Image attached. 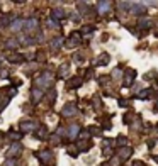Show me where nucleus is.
Instances as JSON below:
<instances>
[{"label": "nucleus", "mask_w": 158, "mask_h": 166, "mask_svg": "<svg viewBox=\"0 0 158 166\" xmlns=\"http://www.w3.org/2000/svg\"><path fill=\"white\" fill-rule=\"evenodd\" d=\"M36 83H38L41 88H48V86L53 83V75L49 73V71H44V73H43L38 80H36Z\"/></svg>", "instance_id": "nucleus-1"}, {"label": "nucleus", "mask_w": 158, "mask_h": 166, "mask_svg": "<svg viewBox=\"0 0 158 166\" xmlns=\"http://www.w3.org/2000/svg\"><path fill=\"white\" fill-rule=\"evenodd\" d=\"M12 22H14L12 14H2V15H0V27H7Z\"/></svg>", "instance_id": "nucleus-2"}, {"label": "nucleus", "mask_w": 158, "mask_h": 166, "mask_svg": "<svg viewBox=\"0 0 158 166\" xmlns=\"http://www.w3.org/2000/svg\"><path fill=\"white\" fill-rule=\"evenodd\" d=\"M38 27H39L38 19H27L26 22H24V29H26V31H36Z\"/></svg>", "instance_id": "nucleus-3"}, {"label": "nucleus", "mask_w": 158, "mask_h": 166, "mask_svg": "<svg viewBox=\"0 0 158 166\" xmlns=\"http://www.w3.org/2000/svg\"><path fill=\"white\" fill-rule=\"evenodd\" d=\"M131 14H136V15H139V14H145L146 12V7L145 3H131Z\"/></svg>", "instance_id": "nucleus-4"}, {"label": "nucleus", "mask_w": 158, "mask_h": 166, "mask_svg": "<svg viewBox=\"0 0 158 166\" xmlns=\"http://www.w3.org/2000/svg\"><path fill=\"white\" fill-rule=\"evenodd\" d=\"M75 112H77V107H75V103H68V105L63 107L61 114L65 115V117H70V115H73Z\"/></svg>", "instance_id": "nucleus-5"}, {"label": "nucleus", "mask_w": 158, "mask_h": 166, "mask_svg": "<svg viewBox=\"0 0 158 166\" xmlns=\"http://www.w3.org/2000/svg\"><path fill=\"white\" fill-rule=\"evenodd\" d=\"M124 86H129L133 81H134V76H136V71L134 70H128L126 71V75H124Z\"/></svg>", "instance_id": "nucleus-6"}, {"label": "nucleus", "mask_w": 158, "mask_h": 166, "mask_svg": "<svg viewBox=\"0 0 158 166\" xmlns=\"http://www.w3.org/2000/svg\"><path fill=\"white\" fill-rule=\"evenodd\" d=\"M38 156H39V159L43 161V163H51V158H53V154H51V151H41V153H38Z\"/></svg>", "instance_id": "nucleus-7"}, {"label": "nucleus", "mask_w": 158, "mask_h": 166, "mask_svg": "<svg viewBox=\"0 0 158 166\" xmlns=\"http://www.w3.org/2000/svg\"><path fill=\"white\" fill-rule=\"evenodd\" d=\"M68 71H70V64H68V63H63L61 66L58 68V76H60V78H65V76L68 75Z\"/></svg>", "instance_id": "nucleus-8"}, {"label": "nucleus", "mask_w": 158, "mask_h": 166, "mask_svg": "<svg viewBox=\"0 0 158 166\" xmlns=\"http://www.w3.org/2000/svg\"><path fill=\"white\" fill-rule=\"evenodd\" d=\"M109 59H111L109 55H107V53H104V55H100V56L95 59V64H97V66H100V64H107V63H109Z\"/></svg>", "instance_id": "nucleus-9"}, {"label": "nucleus", "mask_w": 158, "mask_h": 166, "mask_svg": "<svg viewBox=\"0 0 158 166\" xmlns=\"http://www.w3.org/2000/svg\"><path fill=\"white\" fill-rule=\"evenodd\" d=\"M51 17H53L55 20L63 19V17H65V10H63V9H53V10H51Z\"/></svg>", "instance_id": "nucleus-10"}, {"label": "nucleus", "mask_w": 158, "mask_h": 166, "mask_svg": "<svg viewBox=\"0 0 158 166\" xmlns=\"http://www.w3.org/2000/svg\"><path fill=\"white\" fill-rule=\"evenodd\" d=\"M32 103H38L39 100H41V97H43V92L39 88H32Z\"/></svg>", "instance_id": "nucleus-11"}, {"label": "nucleus", "mask_w": 158, "mask_h": 166, "mask_svg": "<svg viewBox=\"0 0 158 166\" xmlns=\"http://www.w3.org/2000/svg\"><path fill=\"white\" fill-rule=\"evenodd\" d=\"M78 131H80V127H78L77 124L70 125V131H68V138H70V139H75V138L78 136Z\"/></svg>", "instance_id": "nucleus-12"}, {"label": "nucleus", "mask_w": 158, "mask_h": 166, "mask_svg": "<svg viewBox=\"0 0 158 166\" xmlns=\"http://www.w3.org/2000/svg\"><path fill=\"white\" fill-rule=\"evenodd\" d=\"M24 22H26V20H22V19H16L12 24H10V29H12V31H19V29H22V27H24Z\"/></svg>", "instance_id": "nucleus-13"}, {"label": "nucleus", "mask_w": 158, "mask_h": 166, "mask_svg": "<svg viewBox=\"0 0 158 166\" xmlns=\"http://www.w3.org/2000/svg\"><path fill=\"white\" fill-rule=\"evenodd\" d=\"M19 153H20V144H14L9 149V154H7V156H9V159H12V156H16V154H19Z\"/></svg>", "instance_id": "nucleus-14"}, {"label": "nucleus", "mask_w": 158, "mask_h": 166, "mask_svg": "<svg viewBox=\"0 0 158 166\" xmlns=\"http://www.w3.org/2000/svg\"><path fill=\"white\" fill-rule=\"evenodd\" d=\"M80 85H82V78H71V80L66 83L68 88H77V86H80Z\"/></svg>", "instance_id": "nucleus-15"}, {"label": "nucleus", "mask_w": 158, "mask_h": 166, "mask_svg": "<svg viewBox=\"0 0 158 166\" xmlns=\"http://www.w3.org/2000/svg\"><path fill=\"white\" fill-rule=\"evenodd\" d=\"M97 7H99V12H100V14H106V12H109V10H111V9H109V7H111V2H100Z\"/></svg>", "instance_id": "nucleus-16"}, {"label": "nucleus", "mask_w": 158, "mask_h": 166, "mask_svg": "<svg viewBox=\"0 0 158 166\" xmlns=\"http://www.w3.org/2000/svg\"><path fill=\"white\" fill-rule=\"evenodd\" d=\"M26 59V56H22V55H10L9 56V61H12V63H22V61Z\"/></svg>", "instance_id": "nucleus-17"}, {"label": "nucleus", "mask_w": 158, "mask_h": 166, "mask_svg": "<svg viewBox=\"0 0 158 166\" xmlns=\"http://www.w3.org/2000/svg\"><path fill=\"white\" fill-rule=\"evenodd\" d=\"M20 129H22V131H34L36 124L34 122H22V124H20Z\"/></svg>", "instance_id": "nucleus-18"}, {"label": "nucleus", "mask_w": 158, "mask_h": 166, "mask_svg": "<svg viewBox=\"0 0 158 166\" xmlns=\"http://www.w3.org/2000/svg\"><path fill=\"white\" fill-rule=\"evenodd\" d=\"M119 156H121V159H128V158L131 156V147H124V149H121Z\"/></svg>", "instance_id": "nucleus-19"}, {"label": "nucleus", "mask_w": 158, "mask_h": 166, "mask_svg": "<svg viewBox=\"0 0 158 166\" xmlns=\"http://www.w3.org/2000/svg\"><path fill=\"white\" fill-rule=\"evenodd\" d=\"M34 136L38 139H44L46 136H48V131H46V127H41V129H38V132H36Z\"/></svg>", "instance_id": "nucleus-20"}, {"label": "nucleus", "mask_w": 158, "mask_h": 166, "mask_svg": "<svg viewBox=\"0 0 158 166\" xmlns=\"http://www.w3.org/2000/svg\"><path fill=\"white\" fill-rule=\"evenodd\" d=\"M151 22H153V20L151 19H141V20H139V24H138V26L139 27H145V29H148V27H151Z\"/></svg>", "instance_id": "nucleus-21"}, {"label": "nucleus", "mask_w": 158, "mask_h": 166, "mask_svg": "<svg viewBox=\"0 0 158 166\" xmlns=\"http://www.w3.org/2000/svg\"><path fill=\"white\" fill-rule=\"evenodd\" d=\"M5 48H7V49H12V48H19V42H17L16 39H9V41L5 42Z\"/></svg>", "instance_id": "nucleus-22"}, {"label": "nucleus", "mask_w": 158, "mask_h": 166, "mask_svg": "<svg viewBox=\"0 0 158 166\" xmlns=\"http://www.w3.org/2000/svg\"><path fill=\"white\" fill-rule=\"evenodd\" d=\"M61 37H56V39H53V42H51V46H53V48H55V49H58L60 48V46H61Z\"/></svg>", "instance_id": "nucleus-23"}, {"label": "nucleus", "mask_w": 158, "mask_h": 166, "mask_svg": "<svg viewBox=\"0 0 158 166\" xmlns=\"http://www.w3.org/2000/svg\"><path fill=\"white\" fill-rule=\"evenodd\" d=\"M92 31H94V27H92V26H85L84 29H82V32H85V34H87V32H92Z\"/></svg>", "instance_id": "nucleus-24"}, {"label": "nucleus", "mask_w": 158, "mask_h": 166, "mask_svg": "<svg viewBox=\"0 0 158 166\" xmlns=\"http://www.w3.org/2000/svg\"><path fill=\"white\" fill-rule=\"evenodd\" d=\"M9 136H10L12 139H16V141H17V139H20V134H14V132H10Z\"/></svg>", "instance_id": "nucleus-25"}, {"label": "nucleus", "mask_w": 158, "mask_h": 166, "mask_svg": "<svg viewBox=\"0 0 158 166\" xmlns=\"http://www.w3.org/2000/svg\"><path fill=\"white\" fill-rule=\"evenodd\" d=\"M112 75H114V78H119L121 76V70H114Z\"/></svg>", "instance_id": "nucleus-26"}, {"label": "nucleus", "mask_w": 158, "mask_h": 166, "mask_svg": "<svg viewBox=\"0 0 158 166\" xmlns=\"http://www.w3.org/2000/svg\"><path fill=\"white\" fill-rule=\"evenodd\" d=\"M117 142H119V144H124V142H126V138H123V136H121V138L117 139Z\"/></svg>", "instance_id": "nucleus-27"}, {"label": "nucleus", "mask_w": 158, "mask_h": 166, "mask_svg": "<svg viewBox=\"0 0 158 166\" xmlns=\"http://www.w3.org/2000/svg\"><path fill=\"white\" fill-rule=\"evenodd\" d=\"M0 64H2V58H0Z\"/></svg>", "instance_id": "nucleus-28"}, {"label": "nucleus", "mask_w": 158, "mask_h": 166, "mask_svg": "<svg viewBox=\"0 0 158 166\" xmlns=\"http://www.w3.org/2000/svg\"><path fill=\"white\" fill-rule=\"evenodd\" d=\"M156 109H158V105H156Z\"/></svg>", "instance_id": "nucleus-29"}, {"label": "nucleus", "mask_w": 158, "mask_h": 166, "mask_svg": "<svg viewBox=\"0 0 158 166\" xmlns=\"http://www.w3.org/2000/svg\"><path fill=\"white\" fill-rule=\"evenodd\" d=\"M156 161H158V158H156Z\"/></svg>", "instance_id": "nucleus-30"}]
</instances>
